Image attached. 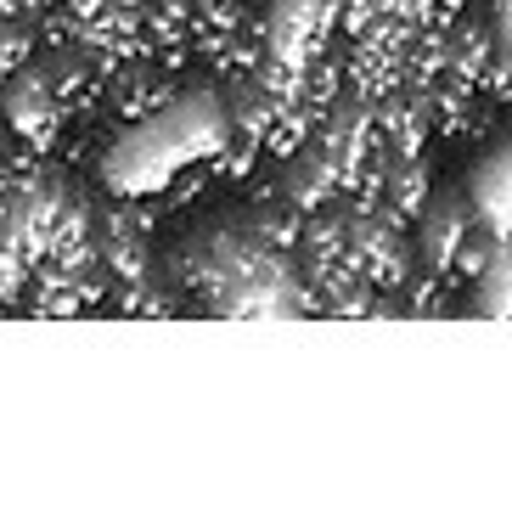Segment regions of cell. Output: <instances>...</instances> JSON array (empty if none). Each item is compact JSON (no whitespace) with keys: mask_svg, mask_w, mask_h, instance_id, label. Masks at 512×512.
<instances>
[{"mask_svg":"<svg viewBox=\"0 0 512 512\" xmlns=\"http://www.w3.org/2000/svg\"><path fill=\"white\" fill-rule=\"evenodd\" d=\"M34 12H12V17H0V85L23 68V62L34 57Z\"/></svg>","mask_w":512,"mask_h":512,"instance_id":"obj_2","label":"cell"},{"mask_svg":"<svg viewBox=\"0 0 512 512\" xmlns=\"http://www.w3.org/2000/svg\"><path fill=\"white\" fill-rule=\"evenodd\" d=\"M338 12H344V0H259L254 6L259 62L304 74L310 62L327 57Z\"/></svg>","mask_w":512,"mask_h":512,"instance_id":"obj_1","label":"cell"},{"mask_svg":"<svg viewBox=\"0 0 512 512\" xmlns=\"http://www.w3.org/2000/svg\"><path fill=\"white\" fill-rule=\"evenodd\" d=\"M428 12H434V23H451L456 12H462V0H422Z\"/></svg>","mask_w":512,"mask_h":512,"instance_id":"obj_3","label":"cell"}]
</instances>
